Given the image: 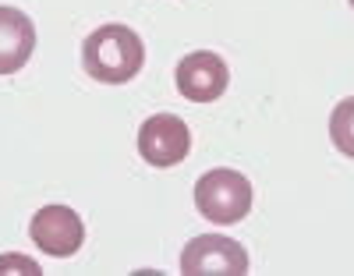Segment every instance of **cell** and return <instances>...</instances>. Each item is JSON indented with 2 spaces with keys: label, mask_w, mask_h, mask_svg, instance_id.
I'll return each instance as SVG.
<instances>
[{
  "label": "cell",
  "mask_w": 354,
  "mask_h": 276,
  "mask_svg": "<svg viewBox=\"0 0 354 276\" xmlns=\"http://www.w3.org/2000/svg\"><path fill=\"white\" fill-rule=\"evenodd\" d=\"M330 138H333V145L344 152V156L354 160V96L337 103V110L330 117Z\"/></svg>",
  "instance_id": "cell-8"
},
{
  "label": "cell",
  "mask_w": 354,
  "mask_h": 276,
  "mask_svg": "<svg viewBox=\"0 0 354 276\" xmlns=\"http://www.w3.org/2000/svg\"><path fill=\"white\" fill-rule=\"evenodd\" d=\"M181 273L185 276H245L248 273V252L245 244L223 234H202L192 237L181 252Z\"/></svg>",
  "instance_id": "cell-3"
},
{
  "label": "cell",
  "mask_w": 354,
  "mask_h": 276,
  "mask_svg": "<svg viewBox=\"0 0 354 276\" xmlns=\"http://www.w3.org/2000/svg\"><path fill=\"white\" fill-rule=\"evenodd\" d=\"M82 64L96 82L124 85L145 64V43L128 25H100L82 43Z\"/></svg>",
  "instance_id": "cell-1"
},
{
  "label": "cell",
  "mask_w": 354,
  "mask_h": 276,
  "mask_svg": "<svg viewBox=\"0 0 354 276\" xmlns=\"http://www.w3.org/2000/svg\"><path fill=\"white\" fill-rule=\"evenodd\" d=\"M230 71L223 64V57L209 50H195L185 60H177V92L192 103H213L227 92Z\"/></svg>",
  "instance_id": "cell-6"
},
{
  "label": "cell",
  "mask_w": 354,
  "mask_h": 276,
  "mask_svg": "<svg viewBox=\"0 0 354 276\" xmlns=\"http://www.w3.org/2000/svg\"><path fill=\"white\" fill-rule=\"evenodd\" d=\"M195 205L198 212L209 223H220V227H230L248 217L252 209V184L245 174L238 170H209L195 181Z\"/></svg>",
  "instance_id": "cell-2"
},
{
  "label": "cell",
  "mask_w": 354,
  "mask_h": 276,
  "mask_svg": "<svg viewBox=\"0 0 354 276\" xmlns=\"http://www.w3.org/2000/svg\"><path fill=\"white\" fill-rule=\"evenodd\" d=\"M8 269H21V273H36L39 276V266L25 262V255H0V273H8Z\"/></svg>",
  "instance_id": "cell-9"
},
{
  "label": "cell",
  "mask_w": 354,
  "mask_h": 276,
  "mask_svg": "<svg viewBox=\"0 0 354 276\" xmlns=\"http://www.w3.org/2000/svg\"><path fill=\"white\" fill-rule=\"evenodd\" d=\"M36 50V25L18 8H0V75H15Z\"/></svg>",
  "instance_id": "cell-7"
},
{
  "label": "cell",
  "mask_w": 354,
  "mask_h": 276,
  "mask_svg": "<svg viewBox=\"0 0 354 276\" xmlns=\"http://www.w3.org/2000/svg\"><path fill=\"white\" fill-rule=\"evenodd\" d=\"M347 4H351V8H354V0H347Z\"/></svg>",
  "instance_id": "cell-10"
},
{
  "label": "cell",
  "mask_w": 354,
  "mask_h": 276,
  "mask_svg": "<svg viewBox=\"0 0 354 276\" xmlns=\"http://www.w3.org/2000/svg\"><path fill=\"white\" fill-rule=\"evenodd\" d=\"M192 149V131L181 117L156 113L138 128V152L153 167H177Z\"/></svg>",
  "instance_id": "cell-4"
},
{
  "label": "cell",
  "mask_w": 354,
  "mask_h": 276,
  "mask_svg": "<svg viewBox=\"0 0 354 276\" xmlns=\"http://www.w3.org/2000/svg\"><path fill=\"white\" fill-rule=\"evenodd\" d=\"M32 241L53 259H68L82 248L85 241V223L82 217L71 209V205H43L36 217H32V227H28Z\"/></svg>",
  "instance_id": "cell-5"
}]
</instances>
